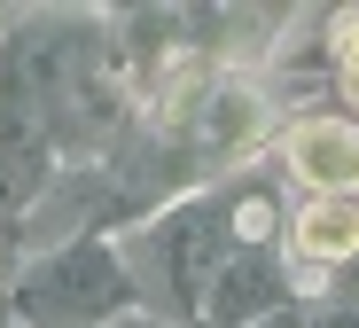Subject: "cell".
<instances>
[{"mask_svg":"<svg viewBox=\"0 0 359 328\" xmlns=\"http://www.w3.org/2000/svg\"><path fill=\"white\" fill-rule=\"evenodd\" d=\"M328 39H336V55H344V71H359V8H344V16L328 24Z\"/></svg>","mask_w":359,"mask_h":328,"instance_id":"3957f363","label":"cell"},{"mask_svg":"<svg viewBox=\"0 0 359 328\" xmlns=\"http://www.w3.org/2000/svg\"><path fill=\"white\" fill-rule=\"evenodd\" d=\"M289 172L305 180L313 195H351L359 204V125L344 117H305V125H289Z\"/></svg>","mask_w":359,"mask_h":328,"instance_id":"6da1fadb","label":"cell"},{"mask_svg":"<svg viewBox=\"0 0 359 328\" xmlns=\"http://www.w3.org/2000/svg\"><path fill=\"white\" fill-rule=\"evenodd\" d=\"M297 250L305 258H351L359 250V204L351 195H313L297 211Z\"/></svg>","mask_w":359,"mask_h":328,"instance_id":"7a4b0ae2","label":"cell"},{"mask_svg":"<svg viewBox=\"0 0 359 328\" xmlns=\"http://www.w3.org/2000/svg\"><path fill=\"white\" fill-rule=\"evenodd\" d=\"M344 94H351V102H359V71H344Z\"/></svg>","mask_w":359,"mask_h":328,"instance_id":"277c9868","label":"cell"}]
</instances>
